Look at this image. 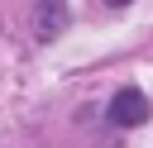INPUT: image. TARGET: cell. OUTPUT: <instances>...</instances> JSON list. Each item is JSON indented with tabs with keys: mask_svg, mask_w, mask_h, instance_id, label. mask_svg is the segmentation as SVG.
I'll use <instances>...</instances> for the list:
<instances>
[{
	"mask_svg": "<svg viewBox=\"0 0 153 148\" xmlns=\"http://www.w3.org/2000/svg\"><path fill=\"white\" fill-rule=\"evenodd\" d=\"M110 124H120V129H134V124H143L148 119V95L143 91H134V86H124V91H115V100H110Z\"/></svg>",
	"mask_w": 153,
	"mask_h": 148,
	"instance_id": "6da1fadb",
	"label": "cell"
},
{
	"mask_svg": "<svg viewBox=\"0 0 153 148\" xmlns=\"http://www.w3.org/2000/svg\"><path fill=\"white\" fill-rule=\"evenodd\" d=\"M62 24H67V5L62 0H38V38H57L62 33Z\"/></svg>",
	"mask_w": 153,
	"mask_h": 148,
	"instance_id": "7a4b0ae2",
	"label": "cell"
},
{
	"mask_svg": "<svg viewBox=\"0 0 153 148\" xmlns=\"http://www.w3.org/2000/svg\"><path fill=\"white\" fill-rule=\"evenodd\" d=\"M105 5H115V10H120V5H129V0H105Z\"/></svg>",
	"mask_w": 153,
	"mask_h": 148,
	"instance_id": "3957f363",
	"label": "cell"
}]
</instances>
